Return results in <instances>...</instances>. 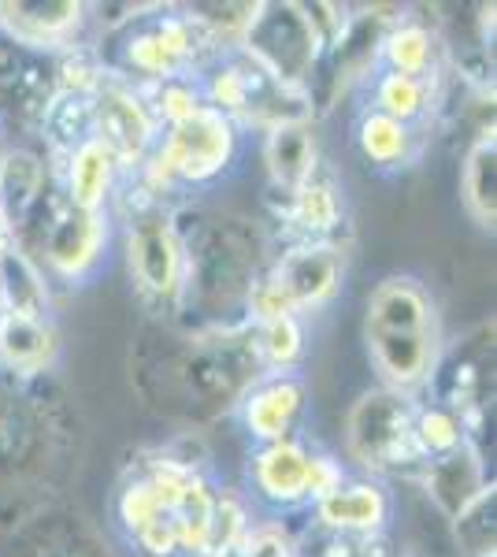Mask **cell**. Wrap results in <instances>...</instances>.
Returning <instances> with one entry per match:
<instances>
[{
    "mask_svg": "<svg viewBox=\"0 0 497 557\" xmlns=\"http://www.w3.org/2000/svg\"><path fill=\"white\" fill-rule=\"evenodd\" d=\"M63 201L86 212H108L123 186V164L101 138H86L78 149L63 157V164L52 168Z\"/></svg>",
    "mask_w": 497,
    "mask_h": 557,
    "instance_id": "23",
    "label": "cell"
},
{
    "mask_svg": "<svg viewBox=\"0 0 497 557\" xmlns=\"http://www.w3.org/2000/svg\"><path fill=\"white\" fill-rule=\"evenodd\" d=\"M115 242L112 212H86L63 201L60 186H52L34 220L12 242L41 268L49 283L89 286L108 268Z\"/></svg>",
    "mask_w": 497,
    "mask_h": 557,
    "instance_id": "11",
    "label": "cell"
},
{
    "mask_svg": "<svg viewBox=\"0 0 497 557\" xmlns=\"http://www.w3.org/2000/svg\"><path fill=\"white\" fill-rule=\"evenodd\" d=\"M52 186H57V172L41 152L26 146L0 152V220H4L8 238H20V231L34 220Z\"/></svg>",
    "mask_w": 497,
    "mask_h": 557,
    "instance_id": "24",
    "label": "cell"
},
{
    "mask_svg": "<svg viewBox=\"0 0 497 557\" xmlns=\"http://www.w3.org/2000/svg\"><path fill=\"white\" fill-rule=\"evenodd\" d=\"M108 212L123 235L134 298L141 301L149 320L178 323L183 320L186 257L175 227V205L146 190L134 175H126Z\"/></svg>",
    "mask_w": 497,
    "mask_h": 557,
    "instance_id": "7",
    "label": "cell"
},
{
    "mask_svg": "<svg viewBox=\"0 0 497 557\" xmlns=\"http://www.w3.org/2000/svg\"><path fill=\"white\" fill-rule=\"evenodd\" d=\"M349 253L341 242H275L268 268L257 275L246 301V320L301 317L331 309L346 290Z\"/></svg>",
    "mask_w": 497,
    "mask_h": 557,
    "instance_id": "10",
    "label": "cell"
},
{
    "mask_svg": "<svg viewBox=\"0 0 497 557\" xmlns=\"http://www.w3.org/2000/svg\"><path fill=\"white\" fill-rule=\"evenodd\" d=\"M60 361L57 320L0 317V368L15 375H52Z\"/></svg>",
    "mask_w": 497,
    "mask_h": 557,
    "instance_id": "28",
    "label": "cell"
},
{
    "mask_svg": "<svg viewBox=\"0 0 497 557\" xmlns=\"http://www.w3.org/2000/svg\"><path fill=\"white\" fill-rule=\"evenodd\" d=\"M0 317H4V309H0Z\"/></svg>",
    "mask_w": 497,
    "mask_h": 557,
    "instance_id": "38",
    "label": "cell"
},
{
    "mask_svg": "<svg viewBox=\"0 0 497 557\" xmlns=\"http://www.w3.org/2000/svg\"><path fill=\"white\" fill-rule=\"evenodd\" d=\"M83 417L52 375L0 368V535L63 502L83 457Z\"/></svg>",
    "mask_w": 497,
    "mask_h": 557,
    "instance_id": "2",
    "label": "cell"
},
{
    "mask_svg": "<svg viewBox=\"0 0 497 557\" xmlns=\"http://www.w3.org/2000/svg\"><path fill=\"white\" fill-rule=\"evenodd\" d=\"M412 435H415L420 461H438V457L457 454L460 446H472L464 420H460L453 409L438 406V401H427V398H420V406H415Z\"/></svg>",
    "mask_w": 497,
    "mask_h": 557,
    "instance_id": "34",
    "label": "cell"
},
{
    "mask_svg": "<svg viewBox=\"0 0 497 557\" xmlns=\"http://www.w3.org/2000/svg\"><path fill=\"white\" fill-rule=\"evenodd\" d=\"M149 101V112L157 115L160 131L164 127H175V123L189 120L197 108H204V94H201V83L197 78H175V83H160V86H149L141 89Z\"/></svg>",
    "mask_w": 497,
    "mask_h": 557,
    "instance_id": "36",
    "label": "cell"
},
{
    "mask_svg": "<svg viewBox=\"0 0 497 557\" xmlns=\"http://www.w3.org/2000/svg\"><path fill=\"white\" fill-rule=\"evenodd\" d=\"M89 104H94V138H101L120 157L126 175H138L160 138V123L149 112L146 94L108 71H97Z\"/></svg>",
    "mask_w": 497,
    "mask_h": 557,
    "instance_id": "16",
    "label": "cell"
},
{
    "mask_svg": "<svg viewBox=\"0 0 497 557\" xmlns=\"http://www.w3.org/2000/svg\"><path fill=\"white\" fill-rule=\"evenodd\" d=\"M346 465L312 443L309 435L283 438V443L249 446L246 457V498L257 520L286 524L290 517H309V509L331 487L346 480Z\"/></svg>",
    "mask_w": 497,
    "mask_h": 557,
    "instance_id": "9",
    "label": "cell"
},
{
    "mask_svg": "<svg viewBox=\"0 0 497 557\" xmlns=\"http://www.w3.org/2000/svg\"><path fill=\"white\" fill-rule=\"evenodd\" d=\"M360 343L378 386L423 398L446 349L442 309L427 278L390 272L368 290Z\"/></svg>",
    "mask_w": 497,
    "mask_h": 557,
    "instance_id": "5",
    "label": "cell"
},
{
    "mask_svg": "<svg viewBox=\"0 0 497 557\" xmlns=\"http://www.w3.org/2000/svg\"><path fill=\"white\" fill-rule=\"evenodd\" d=\"M4 557H115V550L78 509L52 502L8 535Z\"/></svg>",
    "mask_w": 497,
    "mask_h": 557,
    "instance_id": "22",
    "label": "cell"
},
{
    "mask_svg": "<svg viewBox=\"0 0 497 557\" xmlns=\"http://www.w3.org/2000/svg\"><path fill=\"white\" fill-rule=\"evenodd\" d=\"M497 487H483L460 513L449 520L464 557H497Z\"/></svg>",
    "mask_w": 497,
    "mask_h": 557,
    "instance_id": "35",
    "label": "cell"
},
{
    "mask_svg": "<svg viewBox=\"0 0 497 557\" xmlns=\"http://www.w3.org/2000/svg\"><path fill=\"white\" fill-rule=\"evenodd\" d=\"M257 349L264 372H301L309 357V320L275 317L257 323Z\"/></svg>",
    "mask_w": 497,
    "mask_h": 557,
    "instance_id": "33",
    "label": "cell"
},
{
    "mask_svg": "<svg viewBox=\"0 0 497 557\" xmlns=\"http://www.w3.org/2000/svg\"><path fill=\"white\" fill-rule=\"evenodd\" d=\"M364 108L423 131L438 108V78H412L378 67L364 83Z\"/></svg>",
    "mask_w": 497,
    "mask_h": 557,
    "instance_id": "29",
    "label": "cell"
},
{
    "mask_svg": "<svg viewBox=\"0 0 497 557\" xmlns=\"http://www.w3.org/2000/svg\"><path fill=\"white\" fill-rule=\"evenodd\" d=\"M394 557H423V554H415V550H397Z\"/></svg>",
    "mask_w": 497,
    "mask_h": 557,
    "instance_id": "37",
    "label": "cell"
},
{
    "mask_svg": "<svg viewBox=\"0 0 497 557\" xmlns=\"http://www.w3.org/2000/svg\"><path fill=\"white\" fill-rule=\"evenodd\" d=\"M175 227L186 257L183 320L178 323L186 327L241 323L252 283L275 253V238L249 215L215 212L194 201H175Z\"/></svg>",
    "mask_w": 497,
    "mask_h": 557,
    "instance_id": "4",
    "label": "cell"
},
{
    "mask_svg": "<svg viewBox=\"0 0 497 557\" xmlns=\"http://www.w3.org/2000/svg\"><path fill=\"white\" fill-rule=\"evenodd\" d=\"M271 215H275L278 231H283V242H341L346 246V190L327 168L312 183H305L301 190L271 197Z\"/></svg>",
    "mask_w": 497,
    "mask_h": 557,
    "instance_id": "21",
    "label": "cell"
},
{
    "mask_svg": "<svg viewBox=\"0 0 497 557\" xmlns=\"http://www.w3.org/2000/svg\"><path fill=\"white\" fill-rule=\"evenodd\" d=\"M394 513H397V498L390 483L364 472H346V480L338 487H331L309 509V524L323 535L368 543V539L390 535Z\"/></svg>",
    "mask_w": 497,
    "mask_h": 557,
    "instance_id": "20",
    "label": "cell"
},
{
    "mask_svg": "<svg viewBox=\"0 0 497 557\" xmlns=\"http://www.w3.org/2000/svg\"><path fill=\"white\" fill-rule=\"evenodd\" d=\"M260 157L268 168L271 194H294L305 183H312L323 172V152L320 138H315V123H286L268 134H260Z\"/></svg>",
    "mask_w": 497,
    "mask_h": 557,
    "instance_id": "26",
    "label": "cell"
},
{
    "mask_svg": "<svg viewBox=\"0 0 497 557\" xmlns=\"http://www.w3.org/2000/svg\"><path fill=\"white\" fill-rule=\"evenodd\" d=\"M494 320H486L457 343H446L435 380L423 391L427 401H438V406L453 409L464 420L468 438L483 457H490L486 428H494Z\"/></svg>",
    "mask_w": 497,
    "mask_h": 557,
    "instance_id": "14",
    "label": "cell"
},
{
    "mask_svg": "<svg viewBox=\"0 0 497 557\" xmlns=\"http://www.w3.org/2000/svg\"><path fill=\"white\" fill-rule=\"evenodd\" d=\"M460 205L479 231L497 227V134L494 123L472 138L460 164Z\"/></svg>",
    "mask_w": 497,
    "mask_h": 557,
    "instance_id": "31",
    "label": "cell"
},
{
    "mask_svg": "<svg viewBox=\"0 0 497 557\" xmlns=\"http://www.w3.org/2000/svg\"><path fill=\"white\" fill-rule=\"evenodd\" d=\"M234 52H241L257 67H264L275 83L290 89H309L327 45L315 30L309 4L268 0V4H257V15L249 20Z\"/></svg>",
    "mask_w": 497,
    "mask_h": 557,
    "instance_id": "15",
    "label": "cell"
},
{
    "mask_svg": "<svg viewBox=\"0 0 497 557\" xmlns=\"http://www.w3.org/2000/svg\"><path fill=\"white\" fill-rule=\"evenodd\" d=\"M309 409H312V391L305 372H264L241 394L231 417L238 420L249 446H268V443H283V438L309 435L305 431Z\"/></svg>",
    "mask_w": 497,
    "mask_h": 557,
    "instance_id": "18",
    "label": "cell"
},
{
    "mask_svg": "<svg viewBox=\"0 0 497 557\" xmlns=\"http://www.w3.org/2000/svg\"><path fill=\"white\" fill-rule=\"evenodd\" d=\"M101 45H108L97 57L101 71L138 89L197 78L215 57H223V49L186 4L131 8L126 20L108 26Z\"/></svg>",
    "mask_w": 497,
    "mask_h": 557,
    "instance_id": "6",
    "label": "cell"
},
{
    "mask_svg": "<svg viewBox=\"0 0 497 557\" xmlns=\"http://www.w3.org/2000/svg\"><path fill=\"white\" fill-rule=\"evenodd\" d=\"M415 406L420 398L397 394L386 386H372L352 401L346 417V454L357 472L390 480V475L420 472V450H415Z\"/></svg>",
    "mask_w": 497,
    "mask_h": 557,
    "instance_id": "13",
    "label": "cell"
},
{
    "mask_svg": "<svg viewBox=\"0 0 497 557\" xmlns=\"http://www.w3.org/2000/svg\"><path fill=\"white\" fill-rule=\"evenodd\" d=\"M223 487L204 461L152 450L131 461L108 502L112 535L134 557H208Z\"/></svg>",
    "mask_w": 497,
    "mask_h": 557,
    "instance_id": "3",
    "label": "cell"
},
{
    "mask_svg": "<svg viewBox=\"0 0 497 557\" xmlns=\"http://www.w3.org/2000/svg\"><path fill=\"white\" fill-rule=\"evenodd\" d=\"M60 89V60L0 38V134L38 138Z\"/></svg>",
    "mask_w": 497,
    "mask_h": 557,
    "instance_id": "17",
    "label": "cell"
},
{
    "mask_svg": "<svg viewBox=\"0 0 497 557\" xmlns=\"http://www.w3.org/2000/svg\"><path fill=\"white\" fill-rule=\"evenodd\" d=\"M249 134L220 108L204 104L189 120L164 127L157 149L141 168L138 183L164 201H189L194 194H212L241 168Z\"/></svg>",
    "mask_w": 497,
    "mask_h": 557,
    "instance_id": "8",
    "label": "cell"
},
{
    "mask_svg": "<svg viewBox=\"0 0 497 557\" xmlns=\"http://www.w3.org/2000/svg\"><path fill=\"white\" fill-rule=\"evenodd\" d=\"M201 94L212 108H220L227 120L238 123L246 134H268L286 123L312 120V104L305 89H290L257 67L241 52H223L208 64L201 75Z\"/></svg>",
    "mask_w": 497,
    "mask_h": 557,
    "instance_id": "12",
    "label": "cell"
},
{
    "mask_svg": "<svg viewBox=\"0 0 497 557\" xmlns=\"http://www.w3.org/2000/svg\"><path fill=\"white\" fill-rule=\"evenodd\" d=\"M89 23L83 0H0V38L38 57L83 52Z\"/></svg>",
    "mask_w": 497,
    "mask_h": 557,
    "instance_id": "19",
    "label": "cell"
},
{
    "mask_svg": "<svg viewBox=\"0 0 497 557\" xmlns=\"http://www.w3.org/2000/svg\"><path fill=\"white\" fill-rule=\"evenodd\" d=\"M0 309L26 320H52V283L12 238H0Z\"/></svg>",
    "mask_w": 497,
    "mask_h": 557,
    "instance_id": "32",
    "label": "cell"
},
{
    "mask_svg": "<svg viewBox=\"0 0 497 557\" xmlns=\"http://www.w3.org/2000/svg\"><path fill=\"white\" fill-rule=\"evenodd\" d=\"M378 67L412 78H442V38L415 15H394L378 49Z\"/></svg>",
    "mask_w": 497,
    "mask_h": 557,
    "instance_id": "30",
    "label": "cell"
},
{
    "mask_svg": "<svg viewBox=\"0 0 497 557\" xmlns=\"http://www.w3.org/2000/svg\"><path fill=\"white\" fill-rule=\"evenodd\" d=\"M427 494V502L446 520H453L468 502L483 487H490V457H483L475 446H460L457 454L438 457V461H423L420 472L412 475Z\"/></svg>",
    "mask_w": 497,
    "mask_h": 557,
    "instance_id": "25",
    "label": "cell"
},
{
    "mask_svg": "<svg viewBox=\"0 0 497 557\" xmlns=\"http://www.w3.org/2000/svg\"><path fill=\"white\" fill-rule=\"evenodd\" d=\"M352 146H357L360 160L368 172L375 175H401L420 160L423 152V131L405 127V123L390 120L383 112L360 104L357 120H352Z\"/></svg>",
    "mask_w": 497,
    "mask_h": 557,
    "instance_id": "27",
    "label": "cell"
},
{
    "mask_svg": "<svg viewBox=\"0 0 497 557\" xmlns=\"http://www.w3.org/2000/svg\"><path fill=\"white\" fill-rule=\"evenodd\" d=\"M264 375L257 323L186 327L149 320L131 346V386L146 409L183 428L231 417L238 398Z\"/></svg>",
    "mask_w": 497,
    "mask_h": 557,
    "instance_id": "1",
    "label": "cell"
}]
</instances>
